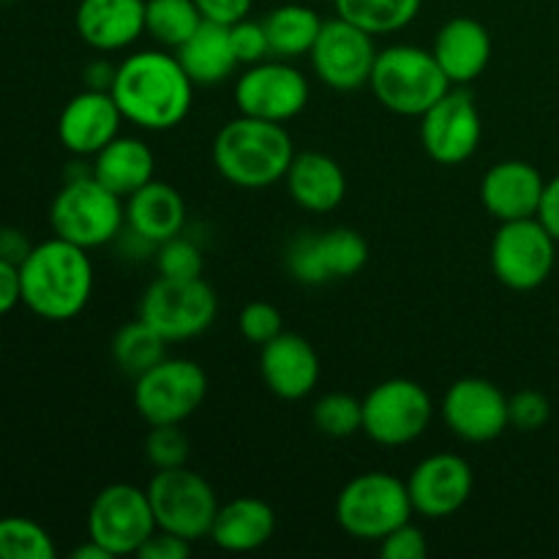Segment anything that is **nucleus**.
Masks as SVG:
<instances>
[{
    "label": "nucleus",
    "mask_w": 559,
    "mask_h": 559,
    "mask_svg": "<svg viewBox=\"0 0 559 559\" xmlns=\"http://www.w3.org/2000/svg\"><path fill=\"white\" fill-rule=\"evenodd\" d=\"M194 87L175 55L142 49L120 60L109 93L136 129L169 131L189 118Z\"/></svg>",
    "instance_id": "nucleus-1"
},
{
    "label": "nucleus",
    "mask_w": 559,
    "mask_h": 559,
    "mask_svg": "<svg viewBox=\"0 0 559 559\" xmlns=\"http://www.w3.org/2000/svg\"><path fill=\"white\" fill-rule=\"evenodd\" d=\"M22 304L49 322H69L87 306L93 295V262L87 249L63 238L33 246L20 262Z\"/></svg>",
    "instance_id": "nucleus-2"
},
{
    "label": "nucleus",
    "mask_w": 559,
    "mask_h": 559,
    "mask_svg": "<svg viewBox=\"0 0 559 559\" xmlns=\"http://www.w3.org/2000/svg\"><path fill=\"white\" fill-rule=\"evenodd\" d=\"M293 158V136L284 123L249 115L224 123L213 140V164L218 175L238 189H271L284 180Z\"/></svg>",
    "instance_id": "nucleus-3"
},
{
    "label": "nucleus",
    "mask_w": 559,
    "mask_h": 559,
    "mask_svg": "<svg viewBox=\"0 0 559 559\" xmlns=\"http://www.w3.org/2000/svg\"><path fill=\"white\" fill-rule=\"evenodd\" d=\"M369 87L388 112L402 115V118H420L453 85L431 49L393 44L377 52Z\"/></svg>",
    "instance_id": "nucleus-4"
},
{
    "label": "nucleus",
    "mask_w": 559,
    "mask_h": 559,
    "mask_svg": "<svg viewBox=\"0 0 559 559\" xmlns=\"http://www.w3.org/2000/svg\"><path fill=\"white\" fill-rule=\"evenodd\" d=\"M49 224L58 238L82 249L112 243L126 224V200L98 183L93 175H76L63 183L49 205Z\"/></svg>",
    "instance_id": "nucleus-5"
},
{
    "label": "nucleus",
    "mask_w": 559,
    "mask_h": 559,
    "mask_svg": "<svg viewBox=\"0 0 559 559\" xmlns=\"http://www.w3.org/2000/svg\"><path fill=\"white\" fill-rule=\"evenodd\" d=\"M413 513L407 484L382 469L355 475L336 497L338 527L355 540L380 544L393 530L413 522Z\"/></svg>",
    "instance_id": "nucleus-6"
},
{
    "label": "nucleus",
    "mask_w": 559,
    "mask_h": 559,
    "mask_svg": "<svg viewBox=\"0 0 559 559\" xmlns=\"http://www.w3.org/2000/svg\"><path fill=\"white\" fill-rule=\"evenodd\" d=\"M216 289L205 278H164L158 276L142 293L140 320L162 333L169 344L202 336L216 322Z\"/></svg>",
    "instance_id": "nucleus-7"
},
{
    "label": "nucleus",
    "mask_w": 559,
    "mask_h": 559,
    "mask_svg": "<svg viewBox=\"0 0 559 559\" xmlns=\"http://www.w3.org/2000/svg\"><path fill=\"white\" fill-rule=\"evenodd\" d=\"M557 240L538 216L500 222L491 238V273L513 293H533L549 282L557 262Z\"/></svg>",
    "instance_id": "nucleus-8"
},
{
    "label": "nucleus",
    "mask_w": 559,
    "mask_h": 559,
    "mask_svg": "<svg viewBox=\"0 0 559 559\" xmlns=\"http://www.w3.org/2000/svg\"><path fill=\"white\" fill-rule=\"evenodd\" d=\"M145 491L158 530L180 535L191 544L211 535L222 502L200 473L189 467L156 469Z\"/></svg>",
    "instance_id": "nucleus-9"
},
{
    "label": "nucleus",
    "mask_w": 559,
    "mask_h": 559,
    "mask_svg": "<svg viewBox=\"0 0 559 559\" xmlns=\"http://www.w3.org/2000/svg\"><path fill=\"white\" fill-rule=\"evenodd\" d=\"M435 418V402L420 382L391 377L364 399V435L382 448H404L420 440Z\"/></svg>",
    "instance_id": "nucleus-10"
},
{
    "label": "nucleus",
    "mask_w": 559,
    "mask_h": 559,
    "mask_svg": "<svg viewBox=\"0 0 559 559\" xmlns=\"http://www.w3.org/2000/svg\"><path fill=\"white\" fill-rule=\"evenodd\" d=\"M207 396V374L189 358H164L134 377V407L147 426L183 424Z\"/></svg>",
    "instance_id": "nucleus-11"
},
{
    "label": "nucleus",
    "mask_w": 559,
    "mask_h": 559,
    "mask_svg": "<svg viewBox=\"0 0 559 559\" xmlns=\"http://www.w3.org/2000/svg\"><path fill=\"white\" fill-rule=\"evenodd\" d=\"M158 530L145 489L112 484L96 495L87 511V538L112 557H129Z\"/></svg>",
    "instance_id": "nucleus-12"
},
{
    "label": "nucleus",
    "mask_w": 559,
    "mask_h": 559,
    "mask_svg": "<svg viewBox=\"0 0 559 559\" xmlns=\"http://www.w3.org/2000/svg\"><path fill=\"white\" fill-rule=\"evenodd\" d=\"M235 104L240 115L287 123L309 104V80L289 60L267 58L249 66L235 82Z\"/></svg>",
    "instance_id": "nucleus-13"
},
{
    "label": "nucleus",
    "mask_w": 559,
    "mask_h": 559,
    "mask_svg": "<svg viewBox=\"0 0 559 559\" xmlns=\"http://www.w3.org/2000/svg\"><path fill=\"white\" fill-rule=\"evenodd\" d=\"M377 52L380 49L374 47L371 33L360 31L342 16H333L322 22L309 58L317 80L338 93H353L369 85Z\"/></svg>",
    "instance_id": "nucleus-14"
},
{
    "label": "nucleus",
    "mask_w": 559,
    "mask_h": 559,
    "mask_svg": "<svg viewBox=\"0 0 559 559\" xmlns=\"http://www.w3.org/2000/svg\"><path fill=\"white\" fill-rule=\"evenodd\" d=\"M484 136L478 104L473 93L453 85L440 102L420 115V145L431 162L459 167L475 156Z\"/></svg>",
    "instance_id": "nucleus-15"
},
{
    "label": "nucleus",
    "mask_w": 559,
    "mask_h": 559,
    "mask_svg": "<svg viewBox=\"0 0 559 559\" xmlns=\"http://www.w3.org/2000/svg\"><path fill=\"white\" fill-rule=\"evenodd\" d=\"M440 415L453 437L473 445L497 440L511 426L508 396L484 377H462L453 382L442 396Z\"/></svg>",
    "instance_id": "nucleus-16"
},
{
    "label": "nucleus",
    "mask_w": 559,
    "mask_h": 559,
    "mask_svg": "<svg viewBox=\"0 0 559 559\" xmlns=\"http://www.w3.org/2000/svg\"><path fill=\"white\" fill-rule=\"evenodd\" d=\"M413 511L424 519H448L462 511L475 489V473L456 453H435L415 464L404 480Z\"/></svg>",
    "instance_id": "nucleus-17"
},
{
    "label": "nucleus",
    "mask_w": 559,
    "mask_h": 559,
    "mask_svg": "<svg viewBox=\"0 0 559 559\" xmlns=\"http://www.w3.org/2000/svg\"><path fill=\"white\" fill-rule=\"evenodd\" d=\"M320 355L309 338L282 331L260 347V377L273 396L284 402H300L320 385Z\"/></svg>",
    "instance_id": "nucleus-18"
},
{
    "label": "nucleus",
    "mask_w": 559,
    "mask_h": 559,
    "mask_svg": "<svg viewBox=\"0 0 559 559\" xmlns=\"http://www.w3.org/2000/svg\"><path fill=\"white\" fill-rule=\"evenodd\" d=\"M118 102L109 91L76 93L58 118V140L74 156H96L120 134L123 123Z\"/></svg>",
    "instance_id": "nucleus-19"
},
{
    "label": "nucleus",
    "mask_w": 559,
    "mask_h": 559,
    "mask_svg": "<svg viewBox=\"0 0 559 559\" xmlns=\"http://www.w3.org/2000/svg\"><path fill=\"white\" fill-rule=\"evenodd\" d=\"M546 180L530 162L508 158L497 162L480 180V202L497 222L538 216Z\"/></svg>",
    "instance_id": "nucleus-20"
},
{
    "label": "nucleus",
    "mask_w": 559,
    "mask_h": 559,
    "mask_svg": "<svg viewBox=\"0 0 559 559\" xmlns=\"http://www.w3.org/2000/svg\"><path fill=\"white\" fill-rule=\"evenodd\" d=\"M74 27L96 52H120L145 36V0H80Z\"/></svg>",
    "instance_id": "nucleus-21"
},
{
    "label": "nucleus",
    "mask_w": 559,
    "mask_h": 559,
    "mask_svg": "<svg viewBox=\"0 0 559 559\" xmlns=\"http://www.w3.org/2000/svg\"><path fill=\"white\" fill-rule=\"evenodd\" d=\"M431 52L451 85L464 87L478 80L489 66L491 36L484 22L473 16H453L437 31Z\"/></svg>",
    "instance_id": "nucleus-22"
},
{
    "label": "nucleus",
    "mask_w": 559,
    "mask_h": 559,
    "mask_svg": "<svg viewBox=\"0 0 559 559\" xmlns=\"http://www.w3.org/2000/svg\"><path fill=\"white\" fill-rule=\"evenodd\" d=\"M284 183L295 205L309 213L336 211L347 197V175L342 164L320 151L295 153Z\"/></svg>",
    "instance_id": "nucleus-23"
},
{
    "label": "nucleus",
    "mask_w": 559,
    "mask_h": 559,
    "mask_svg": "<svg viewBox=\"0 0 559 559\" xmlns=\"http://www.w3.org/2000/svg\"><path fill=\"white\" fill-rule=\"evenodd\" d=\"M126 224L129 233L145 243L158 246L175 238L186 227V202L175 186L153 178L126 200Z\"/></svg>",
    "instance_id": "nucleus-24"
},
{
    "label": "nucleus",
    "mask_w": 559,
    "mask_h": 559,
    "mask_svg": "<svg viewBox=\"0 0 559 559\" xmlns=\"http://www.w3.org/2000/svg\"><path fill=\"white\" fill-rule=\"evenodd\" d=\"M273 535H276L273 508L257 497H238L218 506L216 522L207 538L229 555H251L271 544Z\"/></svg>",
    "instance_id": "nucleus-25"
},
{
    "label": "nucleus",
    "mask_w": 559,
    "mask_h": 559,
    "mask_svg": "<svg viewBox=\"0 0 559 559\" xmlns=\"http://www.w3.org/2000/svg\"><path fill=\"white\" fill-rule=\"evenodd\" d=\"M93 162V178L107 186L120 200H129L134 191L151 183L156 173V156L151 145L140 136H115L104 151H98Z\"/></svg>",
    "instance_id": "nucleus-26"
},
{
    "label": "nucleus",
    "mask_w": 559,
    "mask_h": 559,
    "mask_svg": "<svg viewBox=\"0 0 559 559\" xmlns=\"http://www.w3.org/2000/svg\"><path fill=\"white\" fill-rule=\"evenodd\" d=\"M175 58L180 60L197 87L222 85L240 66L235 58L233 41H229V27L216 25V22H202L200 31L183 47L175 49Z\"/></svg>",
    "instance_id": "nucleus-27"
},
{
    "label": "nucleus",
    "mask_w": 559,
    "mask_h": 559,
    "mask_svg": "<svg viewBox=\"0 0 559 559\" xmlns=\"http://www.w3.org/2000/svg\"><path fill=\"white\" fill-rule=\"evenodd\" d=\"M322 22L325 20L314 9L300 3H284L267 11L262 25H265L267 44H271V58L295 60L300 55H309L320 36Z\"/></svg>",
    "instance_id": "nucleus-28"
},
{
    "label": "nucleus",
    "mask_w": 559,
    "mask_h": 559,
    "mask_svg": "<svg viewBox=\"0 0 559 559\" xmlns=\"http://www.w3.org/2000/svg\"><path fill=\"white\" fill-rule=\"evenodd\" d=\"M336 16L353 22L371 36L399 33L420 14L424 0H333Z\"/></svg>",
    "instance_id": "nucleus-29"
},
{
    "label": "nucleus",
    "mask_w": 559,
    "mask_h": 559,
    "mask_svg": "<svg viewBox=\"0 0 559 559\" xmlns=\"http://www.w3.org/2000/svg\"><path fill=\"white\" fill-rule=\"evenodd\" d=\"M194 0H145V33L164 49H180L202 25Z\"/></svg>",
    "instance_id": "nucleus-30"
},
{
    "label": "nucleus",
    "mask_w": 559,
    "mask_h": 559,
    "mask_svg": "<svg viewBox=\"0 0 559 559\" xmlns=\"http://www.w3.org/2000/svg\"><path fill=\"white\" fill-rule=\"evenodd\" d=\"M169 342L162 333L153 331L147 322L136 317L134 322H126L112 338V360L118 369L129 377L145 374L147 369L167 358Z\"/></svg>",
    "instance_id": "nucleus-31"
},
{
    "label": "nucleus",
    "mask_w": 559,
    "mask_h": 559,
    "mask_svg": "<svg viewBox=\"0 0 559 559\" xmlns=\"http://www.w3.org/2000/svg\"><path fill=\"white\" fill-rule=\"evenodd\" d=\"M317 238H320V254L331 282L358 276L369 262V243L355 229L336 227L325 235H317Z\"/></svg>",
    "instance_id": "nucleus-32"
},
{
    "label": "nucleus",
    "mask_w": 559,
    "mask_h": 559,
    "mask_svg": "<svg viewBox=\"0 0 559 559\" xmlns=\"http://www.w3.org/2000/svg\"><path fill=\"white\" fill-rule=\"evenodd\" d=\"M55 555L52 535L41 524L22 516L0 519V559H52Z\"/></svg>",
    "instance_id": "nucleus-33"
},
{
    "label": "nucleus",
    "mask_w": 559,
    "mask_h": 559,
    "mask_svg": "<svg viewBox=\"0 0 559 559\" xmlns=\"http://www.w3.org/2000/svg\"><path fill=\"white\" fill-rule=\"evenodd\" d=\"M311 420L320 435L331 440H347L364 431V399L349 393H325L311 409Z\"/></svg>",
    "instance_id": "nucleus-34"
},
{
    "label": "nucleus",
    "mask_w": 559,
    "mask_h": 559,
    "mask_svg": "<svg viewBox=\"0 0 559 559\" xmlns=\"http://www.w3.org/2000/svg\"><path fill=\"white\" fill-rule=\"evenodd\" d=\"M191 453L189 435L180 429V424L151 426L145 437V459L153 469L186 467Z\"/></svg>",
    "instance_id": "nucleus-35"
},
{
    "label": "nucleus",
    "mask_w": 559,
    "mask_h": 559,
    "mask_svg": "<svg viewBox=\"0 0 559 559\" xmlns=\"http://www.w3.org/2000/svg\"><path fill=\"white\" fill-rule=\"evenodd\" d=\"M205 260H202L200 246L191 240L175 238L164 240L156 246V271L164 278H200Z\"/></svg>",
    "instance_id": "nucleus-36"
},
{
    "label": "nucleus",
    "mask_w": 559,
    "mask_h": 559,
    "mask_svg": "<svg viewBox=\"0 0 559 559\" xmlns=\"http://www.w3.org/2000/svg\"><path fill=\"white\" fill-rule=\"evenodd\" d=\"M287 271L289 276L306 287H320V284L331 282L325 271V262L320 254V238L317 235H298L293 243L287 246Z\"/></svg>",
    "instance_id": "nucleus-37"
},
{
    "label": "nucleus",
    "mask_w": 559,
    "mask_h": 559,
    "mask_svg": "<svg viewBox=\"0 0 559 559\" xmlns=\"http://www.w3.org/2000/svg\"><path fill=\"white\" fill-rule=\"evenodd\" d=\"M238 328L240 336H243L246 342L262 347V344H267L271 338H276L278 333L284 331V317L282 311L273 304H267V300H251V304H246L243 311H240Z\"/></svg>",
    "instance_id": "nucleus-38"
},
{
    "label": "nucleus",
    "mask_w": 559,
    "mask_h": 559,
    "mask_svg": "<svg viewBox=\"0 0 559 559\" xmlns=\"http://www.w3.org/2000/svg\"><path fill=\"white\" fill-rule=\"evenodd\" d=\"M508 415H511V426L519 431H538L549 424L551 418V402L540 391H519L508 396Z\"/></svg>",
    "instance_id": "nucleus-39"
},
{
    "label": "nucleus",
    "mask_w": 559,
    "mask_h": 559,
    "mask_svg": "<svg viewBox=\"0 0 559 559\" xmlns=\"http://www.w3.org/2000/svg\"><path fill=\"white\" fill-rule=\"evenodd\" d=\"M229 41H233L235 58L243 66H254L271 58V44H267L265 25L249 20V16L229 25Z\"/></svg>",
    "instance_id": "nucleus-40"
},
{
    "label": "nucleus",
    "mask_w": 559,
    "mask_h": 559,
    "mask_svg": "<svg viewBox=\"0 0 559 559\" xmlns=\"http://www.w3.org/2000/svg\"><path fill=\"white\" fill-rule=\"evenodd\" d=\"M426 555H429L426 535L413 522L402 524V527H396L391 535L380 540L382 559H424Z\"/></svg>",
    "instance_id": "nucleus-41"
},
{
    "label": "nucleus",
    "mask_w": 559,
    "mask_h": 559,
    "mask_svg": "<svg viewBox=\"0 0 559 559\" xmlns=\"http://www.w3.org/2000/svg\"><path fill=\"white\" fill-rule=\"evenodd\" d=\"M194 549V544L180 535L167 533V530H156L145 544L140 546L136 557L140 559H186Z\"/></svg>",
    "instance_id": "nucleus-42"
},
{
    "label": "nucleus",
    "mask_w": 559,
    "mask_h": 559,
    "mask_svg": "<svg viewBox=\"0 0 559 559\" xmlns=\"http://www.w3.org/2000/svg\"><path fill=\"white\" fill-rule=\"evenodd\" d=\"M202 20L216 22V25H235L246 20L251 11V0H194Z\"/></svg>",
    "instance_id": "nucleus-43"
},
{
    "label": "nucleus",
    "mask_w": 559,
    "mask_h": 559,
    "mask_svg": "<svg viewBox=\"0 0 559 559\" xmlns=\"http://www.w3.org/2000/svg\"><path fill=\"white\" fill-rule=\"evenodd\" d=\"M22 304L20 265L0 257V317L14 311Z\"/></svg>",
    "instance_id": "nucleus-44"
},
{
    "label": "nucleus",
    "mask_w": 559,
    "mask_h": 559,
    "mask_svg": "<svg viewBox=\"0 0 559 559\" xmlns=\"http://www.w3.org/2000/svg\"><path fill=\"white\" fill-rule=\"evenodd\" d=\"M538 218L544 222V227L555 235V240L559 243V175H555L551 180H546Z\"/></svg>",
    "instance_id": "nucleus-45"
},
{
    "label": "nucleus",
    "mask_w": 559,
    "mask_h": 559,
    "mask_svg": "<svg viewBox=\"0 0 559 559\" xmlns=\"http://www.w3.org/2000/svg\"><path fill=\"white\" fill-rule=\"evenodd\" d=\"M31 249L33 246L27 243V238L20 233V229H9V227L0 229V257H3V260H11L20 265Z\"/></svg>",
    "instance_id": "nucleus-46"
},
{
    "label": "nucleus",
    "mask_w": 559,
    "mask_h": 559,
    "mask_svg": "<svg viewBox=\"0 0 559 559\" xmlns=\"http://www.w3.org/2000/svg\"><path fill=\"white\" fill-rule=\"evenodd\" d=\"M115 69H118V66H115ZM115 69L112 66L104 63V60L87 66V71H85L87 87H93V91H109V87H112V80H115Z\"/></svg>",
    "instance_id": "nucleus-47"
},
{
    "label": "nucleus",
    "mask_w": 559,
    "mask_h": 559,
    "mask_svg": "<svg viewBox=\"0 0 559 559\" xmlns=\"http://www.w3.org/2000/svg\"><path fill=\"white\" fill-rule=\"evenodd\" d=\"M71 559H112V555H109L104 546H98L96 540L87 538V544H82L80 549L71 551Z\"/></svg>",
    "instance_id": "nucleus-48"
}]
</instances>
